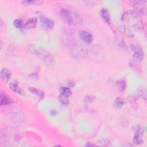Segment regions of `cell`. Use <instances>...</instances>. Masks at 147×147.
<instances>
[{
	"mask_svg": "<svg viewBox=\"0 0 147 147\" xmlns=\"http://www.w3.org/2000/svg\"><path fill=\"white\" fill-rule=\"evenodd\" d=\"M43 2L42 1L40 0H25L22 1V3L26 5H40Z\"/></svg>",
	"mask_w": 147,
	"mask_h": 147,
	"instance_id": "cell-18",
	"label": "cell"
},
{
	"mask_svg": "<svg viewBox=\"0 0 147 147\" xmlns=\"http://www.w3.org/2000/svg\"><path fill=\"white\" fill-rule=\"evenodd\" d=\"M131 49L133 52V56L134 59L138 61H141L144 57V53L142 48L138 45L131 44Z\"/></svg>",
	"mask_w": 147,
	"mask_h": 147,
	"instance_id": "cell-4",
	"label": "cell"
},
{
	"mask_svg": "<svg viewBox=\"0 0 147 147\" xmlns=\"http://www.w3.org/2000/svg\"><path fill=\"white\" fill-rule=\"evenodd\" d=\"M135 130V134L133 138V141L136 145H140L143 143V140L141 138L142 132L140 126H137Z\"/></svg>",
	"mask_w": 147,
	"mask_h": 147,
	"instance_id": "cell-7",
	"label": "cell"
},
{
	"mask_svg": "<svg viewBox=\"0 0 147 147\" xmlns=\"http://www.w3.org/2000/svg\"><path fill=\"white\" fill-rule=\"evenodd\" d=\"M93 100H94V97L92 96H91V95L86 96L85 99H84V101L86 102H87V103L91 102H92Z\"/></svg>",
	"mask_w": 147,
	"mask_h": 147,
	"instance_id": "cell-21",
	"label": "cell"
},
{
	"mask_svg": "<svg viewBox=\"0 0 147 147\" xmlns=\"http://www.w3.org/2000/svg\"><path fill=\"white\" fill-rule=\"evenodd\" d=\"M41 24L43 28L46 30H51L54 26V22L52 20L44 16H40Z\"/></svg>",
	"mask_w": 147,
	"mask_h": 147,
	"instance_id": "cell-5",
	"label": "cell"
},
{
	"mask_svg": "<svg viewBox=\"0 0 147 147\" xmlns=\"http://www.w3.org/2000/svg\"><path fill=\"white\" fill-rule=\"evenodd\" d=\"M125 103H126V100L123 98L119 96L117 97L114 100L115 107L118 109L121 108Z\"/></svg>",
	"mask_w": 147,
	"mask_h": 147,
	"instance_id": "cell-14",
	"label": "cell"
},
{
	"mask_svg": "<svg viewBox=\"0 0 147 147\" xmlns=\"http://www.w3.org/2000/svg\"><path fill=\"white\" fill-rule=\"evenodd\" d=\"M49 113H50V114H51V115H53V116L56 115L57 114V111H55V110H51Z\"/></svg>",
	"mask_w": 147,
	"mask_h": 147,
	"instance_id": "cell-22",
	"label": "cell"
},
{
	"mask_svg": "<svg viewBox=\"0 0 147 147\" xmlns=\"http://www.w3.org/2000/svg\"><path fill=\"white\" fill-rule=\"evenodd\" d=\"M13 25L18 29H20L23 26L22 21L19 19H16L13 21Z\"/></svg>",
	"mask_w": 147,
	"mask_h": 147,
	"instance_id": "cell-20",
	"label": "cell"
},
{
	"mask_svg": "<svg viewBox=\"0 0 147 147\" xmlns=\"http://www.w3.org/2000/svg\"><path fill=\"white\" fill-rule=\"evenodd\" d=\"M68 85L69 86V87H73L74 86V82L72 81H69L68 82Z\"/></svg>",
	"mask_w": 147,
	"mask_h": 147,
	"instance_id": "cell-23",
	"label": "cell"
},
{
	"mask_svg": "<svg viewBox=\"0 0 147 147\" xmlns=\"http://www.w3.org/2000/svg\"><path fill=\"white\" fill-rule=\"evenodd\" d=\"M60 94L64 96H65L68 98L70 97L72 95V91L69 87H61L60 89Z\"/></svg>",
	"mask_w": 147,
	"mask_h": 147,
	"instance_id": "cell-15",
	"label": "cell"
},
{
	"mask_svg": "<svg viewBox=\"0 0 147 147\" xmlns=\"http://www.w3.org/2000/svg\"><path fill=\"white\" fill-rule=\"evenodd\" d=\"M11 76V72L9 69H7L6 68H4L1 69V78L2 81L3 83H6L10 79Z\"/></svg>",
	"mask_w": 147,
	"mask_h": 147,
	"instance_id": "cell-9",
	"label": "cell"
},
{
	"mask_svg": "<svg viewBox=\"0 0 147 147\" xmlns=\"http://www.w3.org/2000/svg\"><path fill=\"white\" fill-rule=\"evenodd\" d=\"M33 51V53L43 61H44L46 64L48 65H52L54 61L53 57L52 56L51 54L49 53L47 50L41 48H37L34 49Z\"/></svg>",
	"mask_w": 147,
	"mask_h": 147,
	"instance_id": "cell-3",
	"label": "cell"
},
{
	"mask_svg": "<svg viewBox=\"0 0 147 147\" xmlns=\"http://www.w3.org/2000/svg\"><path fill=\"white\" fill-rule=\"evenodd\" d=\"M100 15L103 20L107 24L110 23V17L108 10L106 8H102L100 10Z\"/></svg>",
	"mask_w": 147,
	"mask_h": 147,
	"instance_id": "cell-13",
	"label": "cell"
},
{
	"mask_svg": "<svg viewBox=\"0 0 147 147\" xmlns=\"http://www.w3.org/2000/svg\"><path fill=\"white\" fill-rule=\"evenodd\" d=\"M116 86L118 90L121 92L123 91L126 88V83L124 80H120L117 82Z\"/></svg>",
	"mask_w": 147,
	"mask_h": 147,
	"instance_id": "cell-16",
	"label": "cell"
},
{
	"mask_svg": "<svg viewBox=\"0 0 147 147\" xmlns=\"http://www.w3.org/2000/svg\"><path fill=\"white\" fill-rule=\"evenodd\" d=\"M9 87L10 89L13 91L14 92L21 95H25V91L19 86L18 83L17 82H12L9 84Z\"/></svg>",
	"mask_w": 147,
	"mask_h": 147,
	"instance_id": "cell-11",
	"label": "cell"
},
{
	"mask_svg": "<svg viewBox=\"0 0 147 147\" xmlns=\"http://www.w3.org/2000/svg\"><path fill=\"white\" fill-rule=\"evenodd\" d=\"M0 98H1V106L9 105L13 102V100L4 91L1 92Z\"/></svg>",
	"mask_w": 147,
	"mask_h": 147,
	"instance_id": "cell-10",
	"label": "cell"
},
{
	"mask_svg": "<svg viewBox=\"0 0 147 147\" xmlns=\"http://www.w3.org/2000/svg\"><path fill=\"white\" fill-rule=\"evenodd\" d=\"M59 14L61 19L69 25H75L81 22L79 15L69 8L60 7L59 9Z\"/></svg>",
	"mask_w": 147,
	"mask_h": 147,
	"instance_id": "cell-1",
	"label": "cell"
},
{
	"mask_svg": "<svg viewBox=\"0 0 147 147\" xmlns=\"http://www.w3.org/2000/svg\"><path fill=\"white\" fill-rule=\"evenodd\" d=\"M59 101L64 105H67L69 103V100H68V98L65 96H64L61 94H60L59 95Z\"/></svg>",
	"mask_w": 147,
	"mask_h": 147,
	"instance_id": "cell-19",
	"label": "cell"
},
{
	"mask_svg": "<svg viewBox=\"0 0 147 147\" xmlns=\"http://www.w3.org/2000/svg\"><path fill=\"white\" fill-rule=\"evenodd\" d=\"M78 34L79 37L82 39V40L87 44H90L93 40V37L92 34L86 30H79L78 33Z\"/></svg>",
	"mask_w": 147,
	"mask_h": 147,
	"instance_id": "cell-6",
	"label": "cell"
},
{
	"mask_svg": "<svg viewBox=\"0 0 147 147\" xmlns=\"http://www.w3.org/2000/svg\"><path fill=\"white\" fill-rule=\"evenodd\" d=\"M29 90L31 92L38 95L40 99H42L44 96V92L42 91H40L38 89H36L34 87H30Z\"/></svg>",
	"mask_w": 147,
	"mask_h": 147,
	"instance_id": "cell-17",
	"label": "cell"
},
{
	"mask_svg": "<svg viewBox=\"0 0 147 147\" xmlns=\"http://www.w3.org/2000/svg\"><path fill=\"white\" fill-rule=\"evenodd\" d=\"M122 20L123 22L127 24L126 28L129 26H131L134 28L139 27L142 22L138 13L133 11H128L123 13L122 17Z\"/></svg>",
	"mask_w": 147,
	"mask_h": 147,
	"instance_id": "cell-2",
	"label": "cell"
},
{
	"mask_svg": "<svg viewBox=\"0 0 147 147\" xmlns=\"http://www.w3.org/2000/svg\"><path fill=\"white\" fill-rule=\"evenodd\" d=\"M37 20L36 18H35V17L29 18L27 20V21L25 23V24L24 25V28L25 29H26L33 28L37 25Z\"/></svg>",
	"mask_w": 147,
	"mask_h": 147,
	"instance_id": "cell-12",
	"label": "cell"
},
{
	"mask_svg": "<svg viewBox=\"0 0 147 147\" xmlns=\"http://www.w3.org/2000/svg\"><path fill=\"white\" fill-rule=\"evenodd\" d=\"M132 5L139 12L143 13L144 11L145 10L146 7V1H131Z\"/></svg>",
	"mask_w": 147,
	"mask_h": 147,
	"instance_id": "cell-8",
	"label": "cell"
}]
</instances>
